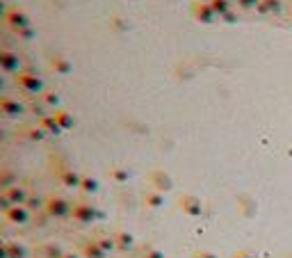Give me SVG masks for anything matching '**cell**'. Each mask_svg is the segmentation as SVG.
<instances>
[{
    "instance_id": "1",
    "label": "cell",
    "mask_w": 292,
    "mask_h": 258,
    "mask_svg": "<svg viewBox=\"0 0 292 258\" xmlns=\"http://www.w3.org/2000/svg\"><path fill=\"white\" fill-rule=\"evenodd\" d=\"M5 21H7V26L12 28V30H16V32H23V30L30 28V16H28L23 9H18V7L9 9L7 16H5Z\"/></svg>"
},
{
    "instance_id": "2",
    "label": "cell",
    "mask_w": 292,
    "mask_h": 258,
    "mask_svg": "<svg viewBox=\"0 0 292 258\" xmlns=\"http://www.w3.org/2000/svg\"><path fill=\"white\" fill-rule=\"evenodd\" d=\"M16 82H18V85H21L26 91H32V94L41 91V87H43V82L39 80L37 76H32V74H18V76H16Z\"/></svg>"
},
{
    "instance_id": "3",
    "label": "cell",
    "mask_w": 292,
    "mask_h": 258,
    "mask_svg": "<svg viewBox=\"0 0 292 258\" xmlns=\"http://www.w3.org/2000/svg\"><path fill=\"white\" fill-rule=\"evenodd\" d=\"M18 66H21V57H18L14 51H5L3 62H0V69H5L7 74H16Z\"/></svg>"
},
{
    "instance_id": "4",
    "label": "cell",
    "mask_w": 292,
    "mask_h": 258,
    "mask_svg": "<svg viewBox=\"0 0 292 258\" xmlns=\"http://www.w3.org/2000/svg\"><path fill=\"white\" fill-rule=\"evenodd\" d=\"M51 69L55 71V74H62V76H66V74H71L73 71V64L69 60H66L64 55H55L51 60Z\"/></svg>"
},
{
    "instance_id": "5",
    "label": "cell",
    "mask_w": 292,
    "mask_h": 258,
    "mask_svg": "<svg viewBox=\"0 0 292 258\" xmlns=\"http://www.w3.org/2000/svg\"><path fill=\"white\" fill-rule=\"evenodd\" d=\"M0 110L5 112V114H18L23 108H21V103H16V101H12V99H3L0 101Z\"/></svg>"
},
{
    "instance_id": "6",
    "label": "cell",
    "mask_w": 292,
    "mask_h": 258,
    "mask_svg": "<svg viewBox=\"0 0 292 258\" xmlns=\"http://www.w3.org/2000/svg\"><path fill=\"white\" fill-rule=\"evenodd\" d=\"M51 208H53V213H55V215H64V213H66V203L62 201V199H53Z\"/></svg>"
},
{
    "instance_id": "7",
    "label": "cell",
    "mask_w": 292,
    "mask_h": 258,
    "mask_svg": "<svg viewBox=\"0 0 292 258\" xmlns=\"http://www.w3.org/2000/svg\"><path fill=\"white\" fill-rule=\"evenodd\" d=\"M9 217H12V222H26V210L23 208H14V210H9Z\"/></svg>"
},
{
    "instance_id": "8",
    "label": "cell",
    "mask_w": 292,
    "mask_h": 258,
    "mask_svg": "<svg viewBox=\"0 0 292 258\" xmlns=\"http://www.w3.org/2000/svg\"><path fill=\"white\" fill-rule=\"evenodd\" d=\"M76 215L80 217V220H91V215H94V213H91L89 206H80V208L76 210Z\"/></svg>"
},
{
    "instance_id": "9",
    "label": "cell",
    "mask_w": 292,
    "mask_h": 258,
    "mask_svg": "<svg viewBox=\"0 0 292 258\" xmlns=\"http://www.w3.org/2000/svg\"><path fill=\"white\" fill-rule=\"evenodd\" d=\"M55 119H57V124H62L64 128H69V126L73 124V119H71L69 114H66V112H60V114H55Z\"/></svg>"
},
{
    "instance_id": "10",
    "label": "cell",
    "mask_w": 292,
    "mask_h": 258,
    "mask_svg": "<svg viewBox=\"0 0 292 258\" xmlns=\"http://www.w3.org/2000/svg\"><path fill=\"white\" fill-rule=\"evenodd\" d=\"M23 197H26V194H23L18 187H14L12 192H9V199H12V201H23Z\"/></svg>"
},
{
    "instance_id": "11",
    "label": "cell",
    "mask_w": 292,
    "mask_h": 258,
    "mask_svg": "<svg viewBox=\"0 0 292 258\" xmlns=\"http://www.w3.org/2000/svg\"><path fill=\"white\" fill-rule=\"evenodd\" d=\"M199 7H201V9L197 12V16H199V18H203V21H208V18H210V9L203 7V5H199Z\"/></svg>"
},
{
    "instance_id": "12",
    "label": "cell",
    "mask_w": 292,
    "mask_h": 258,
    "mask_svg": "<svg viewBox=\"0 0 292 258\" xmlns=\"http://www.w3.org/2000/svg\"><path fill=\"white\" fill-rule=\"evenodd\" d=\"M46 103H51V105L55 103L57 105V103H60V99H57V94H46Z\"/></svg>"
},
{
    "instance_id": "13",
    "label": "cell",
    "mask_w": 292,
    "mask_h": 258,
    "mask_svg": "<svg viewBox=\"0 0 292 258\" xmlns=\"http://www.w3.org/2000/svg\"><path fill=\"white\" fill-rule=\"evenodd\" d=\"M82 187H85V190H87V192H94L96 183H94V181H85V183H82Z\"/></svg>"
},
{
    "instance_id": "14",
    "label": "cell",
    "mask_w": 292,
    "mask_h": 258,
    "mask_svg": "<svg viewBox=\"0 0 292 258\" xmlns=\"http://www.w3.org/2000/svg\"><path fill=\"white\" fill-rule=\"evenodd\" d=\"M7 12H9V9H7V5H5L3 0H0V16H7Z\"/></svg>"
},
{
    "instance_id": "15",
    "label": "cell",
    "mask_w": 292,
    "mask_h": 258,
    "mask_svg": "<svg viewBox=\"0 0 292 258\" xmlns=\"http://www.w3.org/2000/svg\"><path fill=\"white\" fill-rule=\"evenodd\" d=\"M3 85H5V82H3V78H0V89H3Z\"/></svg>"
},
{
    "instance_id": "16",
    "label": "cell",
    "mask_w": 292,
    "mask_h": 258,
    "mask_svg": "<svg viewBox=\"0 0 292 258\" xmlns=\"http://www.w3.org/2000/svg\"><path fill=\"white\" fill-rule=\"evenodd\" d=\"M3 53H5V51H0V62H3Z\"/></svg>"
}]
</instances>
